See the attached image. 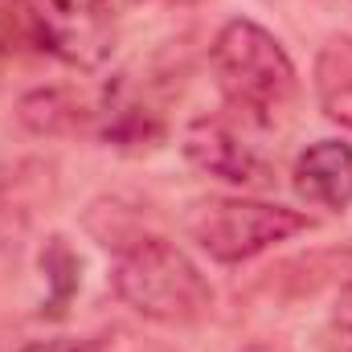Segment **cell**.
<instances>
[{
  "label": "cell",
  "instance_id": "cell-4",
  "mask_svg": "<svg viewBox=\"0 0 352 352\" xmlns=\"http://www.w3.org/2000/svg\"><path fill=\"white\" fill-rule=\"evenodd\" d=\"M29 41L70 70H98L115 50V0H21Z\"/></svg>",
  "mask_w": 352,
  "mask_h": 352
},
{
  "label": "cell",
  "instance_id": "cell-12",
  "mask_svg": "<svg viewBox=\"0 0 352 352\" xmlns=\"http://www.w3.org/2000/svg\"><path fill=\"white\" fill-rule=\"evenodd\" d=\"M21 352H90V344L87 340H37Z\"/></svg>",
  "mask_w": 352,
  "mask_h": 352
},
{
  "label": "cell",
  "instance_id": "cell-1",
  "mask_svg": "<svg viewBox=\"0 0 352 352\" xmlns=\"http://www.w3.org/2000/svg\"><path fill=\"white\" fill-rule=\"evenodd\" d=\"M209 66L230 107L246 111L254 123H278L299 90V74L283 41L250 16H234L217 29L209 45Z\"/></svg>",
  "mask_w": 352,
  "mask_h": 352
},
{
  "label": "cell",
  "instance_id": "cell-2",
  "mask_svg": "<svg viewBox=\"0 0 352 352\" xmlns=\"http://www.w3.org/2000/svg\"><path fill=\"white\" fill-rule=\"evenodd\" d=\"M111 291L152 324H192L213 307V287L176 242L140 234L111 263Z\"/></svg>",
  "mask_w": 352,
  "mask_h": 352
},
{
  "label": "cell",
  "instance_id": "cell-8",
  "mask_svg": "<svg viewBox=\"0 0 352 352\" xmlns=\"http://www.w3.org/2000/svg\"><path fill=\"white\" fill-rule=\"evenodd\" d=\"M102 140L123 152H144L164 140V119L148 102L131 98L123 82H115V90H107V107H102Z\"/></svg>",
  "mask_w": 352,
  "mask_h": 352
},
{
  "label": "cell",
  "instance_id": "cell-6",
  "mask_svg": "<svg viewBox=\"0 0 352 352\" xmlns=\"http://www.w3.org/2000/svg\"><path fill=\"white\" fill-rule=\"evenodd\" d=\"M291 184L307 205L344 213L352 205V148L344 140H316L307 152H299Z\"/></svg>",
  "mask_w": 352,
  "mask_h": 352
},
{
  "label": "cell",
  "instance_id": "cell-9",
  "mask_svg": "<svg viewBox=\"0 0 352 352\" xmlns=\"http://www.w3.org/2000/svg\"><path fill=\"white\" fill-rule=\"evenodd\" d=\"M16 119H21L33 135H74V131H82V123H87V107H82L74 94H66V90L41 87V90L21 94Z\"/></svg>",
  "mask_w": 352,
  "mask_h": 352
},
{
  "label": "cell",
  "instance_id": "cell-7",
  "mask_svg": "<svg viewBox=\"0 0 352 352\" xmlns=\"http://www.w3.org/2000/svg\"><path fill=\"white\" fill-rule=\"evenodd\" d=\"M311 87H316V102L324 119L352 131V33H332L316 50Z\"/></svg>",
  "mask_w": 352,
  "mask_h": 352
},
{
  "label": "cell",
  "instance_id": "cell-11",
  "mask_svg": "<svg viewBox=\"0 0 352 352\" xmlns=\"http://www.w3.org/2000/svg\"><path fill=\"white\" fill-rule=\"evenodd\" d=\"M332 324H336V332H344V336H352V283L344 287V291H340V299H336Z\"/></svg>",
  "mask_w": 352,
  "mask_h": 352
},
{
  "label": "cell",
  "instance_id": "cell-13",
  "mask_svg": "<svg viewBox=\"0 0 352 352\" xmlns=\"http://www.w3.org/2000/svg\"><path fill=\"white\" fill-rule=\"evenodd\" d=\"M148 4H164V8H192L201 0H148Z\"/></svg>",
  "mask_w": 352,
  "mask_h": 352
},
{
  "label": "cell",
  "instance_id": "cell-3",
  "mask_svg": "<svg viewBox=\"0 0 352 352\" xmlns=\"http://www.w3.org/2000/svg\"><path fill=\"white\" fill-rule=\"evenodd\" d=\"M188 238L213 258V263L238 266L266 254L278 242H291L311 230V217L303 209L278 205V201H254V197H213L197 201L184 213Z\"/></svg>",
  "mask_w": 352,
  "mask_h": 352
},
{
  "label": "cell",
  "instance_id": "cell-5",
  "mask_svg": "<svg viewBox=\"0 0 352 352\" xmlns=\"http://www.w3.org/2000/svg\"><path fill=\"white\" fill-rule=\"evenodd\" d=\"M180 148H184V156L197 173L213 176V180H226V184L266 180V164L258 160V152L246 140H238V131L226 127L221 119H192L184 127Z\"/></svg>",
  "mask_w": 352,
  "mask_h": 352
},
{
  "label": "cell",
  "instance_id": "cell-10",
  "mask_svg": "<svg viewBox=\"0 0 352 352\" xmlns=\"http://www.w3.org/2000/svg\"><path fill=\"white\" fill-rule=\"evenodd\" d=\"M82 263H78V254L70 250V242L66 238H50L45 242V250H41V274H45V283L54 287V295H50V303L41 307V316H62L66 311V303L74 299V291H78V274Z\"/></svg>",
  "mask_w": 352,
  "mask_h": 352
}]
</instances>
